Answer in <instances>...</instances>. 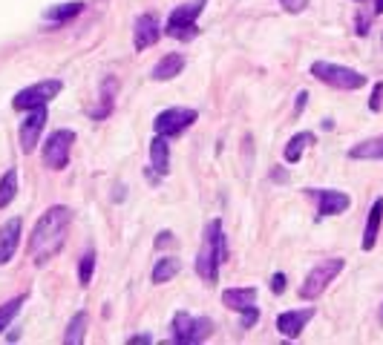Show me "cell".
<instances>
[{
  "instance_id": "6da1fadb",
  "label": "cell",
  "mask_w": 383,
  "mask_h": 345,
  "mask_svg": "<svg viewBox=\"0 0 383 345\" xmlns=\"http://www.w3.org/2000/svg\"><path fill=\"white\" fill-rule=\"evenodd\" d=\"M69 222H72V210L67 204H52L46 213L37 219L32 236H29V256L35 265H46L61 254Z\"/></svg>"
},
{
  "instance_id": "7a4b0ae2",
  "label": "cell",
  "mask_w": 383,
  "mask_h": 345,
  "mask_svg": "<svg viewBox=\"0 0 383 345\" xmlns=\"http://www.w3.org/2000/svg\"><path fill=\"white\" fill-rule=\"evenodd\" d=\"M222 262H228V242H225V233H222V222L210 219L207 227H205V236H202V247L196 254L199 279H205V285H216Z\"/></svg>"
},
{
  "instance_id": "3957f363",
  "label": "cell",
  "mask_w": 383,
  "mask_h": 345,
  "mask_svg": "<svg viewBox=\"0 0 383 345\" xmlns=\"http://www.w3.org/2000/svg\"><path fill=\"white\" fill-rule=\"evenodd\" d=\"M312 75L317 81L334 87V89H360V87H366V75H363V72L340 67V64H329V61H314L312 64Z\"/></svg>"
},
{
  "instance_id": "277c9868",
  "label": "cell",
  "mask_w": 383,
  "mask_h": 345,
  "mask_svg": "<svg viewBox=\"0 0 383 345\" xmlns=\"http://www.w3.org/2000/svg\"><path fill=\"white\" fill-rule=\"evenodd\" d=\"M202 9H205V0H190V3L176 6L173 12H170V17H167V29L164 32L170 37H176V41H190V37H196V32H199L196 21H199Z\"/></svg>"
},
{
  "instance_id": "5b68a950",
  "label": "cell",
  "mask_w": 383,
  "mask_h": 345,
  "mask_svg": "<svg viewBox=\"0 0 383 345\" xmlns=\"http://www.w3.org/2000/svg\"><path fill=\"white\" fill-rule=\"evenodd\" d=\"M343 265H346V259H325L320 265H314L309 276H305L303 288H300V297L303 299H317L325 288H329V282L337 279V274L343 271Z\"/></svg>"
},
{
  "instance_id": "8992f818",
  "label": "cell",
  "mask_w": 383,
  "mask_h": 345,
  "mask_svg": "<svg viewBox=\"0 0 383 345\" xmlns=\"http://www.w3.org/2000/svg\"><path fill=\"white\" fill-rule=\"evenodd\" d=\"M170 331H173V342H185V345H194V342H202L214 334V322L207 317H190L185 311H179L173 317V325H170Z\"/></svg>"
},
{
  "instance_id": "52a82bcc",
  "label": "cell",
  "mask_w": 383,
  "mask_h": 345,
  "mask_svg": "<svg viewBox=\"0 0 383 345\" xmlns=\"http://www.w3.org/2000/svg\"><path fill=\"white\" fill-rule=\"evenodd\" d=\"M196 118H199L196 109H190V107H170V109H162L156 115L153 130H156V136L173 139V136H182L190 124H196Z\"/></svg>"
},
{
  "instance_id": "ba28073f",
  "label": "cell",
  "mask_w": 383,
  "mask_h": 345,
  "mask_svg": "<svg viewBox=\"0 0 383 345\" xmlns=\"http://www.w3.org/2000/svg\"><path fill=\"white\" fill-rule=\"evenodd\" d=\"M64 89V84L58 78H44V81H37L26 89H21L15 95V109H35V107H46L55 95H58Z\"/></svg>"
},
{
  "instance_id": "9c48e42d",
  "label": "cell",
  "mask_w": 383,
  "mask_h": 345,
  "mask_svg": "<svg viewBox=\"0 0 383 345\" xmlns=\"http://www.w3.org/2000/svg\"><path fill=\"white\" fill-rule=\"evenodd\" d=\"M75 144L72 130H55L52 136L44 141V164L49 170H64L69 164V150Z\"/></svg>"
},
{
  "instance_id": "30bf717a",
  "label": "cell",
  "mask_w": 383,
  "mask_h": 345,
  "mask_svg": "<svg viewBox=\"0 0 383 345\" xmlns=\"http://www.w3.org/2000/svg\"><path fill=\"white\" fill-rule=\"evenodd\" d=\"M44 124H46V107H35L26 118L21 121V130H17V136H21V150L24 152H32L41 141V132H44Z\"/></svg>"
},
{
  "instance_id": "8fae6325",
  "label": "cell",
  "mask_w": 383,
  "mask_h": 345,
  "mask_svg": "<svg viewBox=\"0 0 383 345\" xmlns=\"http://www.w3.org/2000/svg\"><path fill=\"white\" fill-rule=\"evenodd\" d=\"M159 35H162V26L153 12H144L136 17V26H133V44H136V49H150L153 44H159Z\"/></svg>"
},
{
  "instance_id": "7c38bea8",
  "label": "cell",
  "mask_w": 383,
  "mask_h": 345,
  "mask_svg": "<svg viewBox=\"0 0 383 345\" xmlns=\"http://www.w3.org/2000/svg\"><path fill=\"white\" fill-rule=\"evenodd\" d=\"M21 233H24V219L21 216H12L3 227H0V267L12 262L17 245H21Z\"/></svg>"
},
{
  "instance_id": "4fadbf2b",
  "label": "cell",
  "mask_w": 383,
  "mask_h": 345,
  "mask_svg": "<svg viewBox=\"0 0 383 345\" xmlns=\"http://www.w3.org/2000/svg\"><path fill=\"white\" fill-rule=\"evenodd\" d=\"M314 317V308H297V311H282L277 317V331L285 337V339H297L305 325H309V319Z\"/></svg>"
},
{
  "instance_id": "5bb4252c",
  "label": "cell",
  "mask_w": 383,
  "mask_h": 345,
  "mask_svg": "<svg viewBox=\"0 0 383 345\" xmlns=\"http://www.w3.org/2000/svg\"><path fill=\"white\" fill-rule=\"evenodd\" d=\"M349 207H352V199H349V193H343V190H320L317 193V219L337 216Z\"/></svg>"
},
{
  "instance_id": "9a60e30c",
  "label": "cell",
  "mask_w": 383,
  "mask_h": 345,
  "mask_svg": "<svg viewBox=\"0 0 383 345\" xmlns=\"http://www.w3.org/2000/svg\"><path fill=\"white\" fill-rule=\"evenodd\" d=\"M380 222H383V199H375V204L369 207V219H366V230H363V242L360 247L363 251H372L377 233H380Z\"/></svg>"
},
{
  "instance_id": "2e32d148",
  "label": "cell",
  "mask_w": 383,
  "mask_h": 345,
  "mask_svg": "<svg viewBox=\"0 0 383 345\" xmlns=\"http://www.w3.org/2000/svg\"><path fill=\"white\" fill-rule=\"evenodd\" d=\"M254 299H257V288H228V291L222 294V302L237 314L251 308Z\"/></svg>"
},
{
  "instance_id": "e0dca14e",
  "label": "cell",
  "mask_w": 383,
  "mask_h": 345,
  "mask_svg": "<svg viewBox=\"0 0 383 345\" xmlns=\"http://www.w3.org/2000/svg\"><path fill=\"white\" fill-rule=\"evenodd\" d=\"M150 170H156L159 176H167L170 170V144L164 136H156L150 144Z\"/></svg>"
},
{
  "instance_id": "ac0fdd59",
  "label": "cell",
  "mask_w": 383,
  "mask_h": 345,
  "mask_svg": "<svg viewBox=\"0 0 383 345\" xmlns=\"http://www.w3.org/2000/svg\"><path fill=\"white\" fill-rule=\"evenodd\" d=\"M185 69V57L179 55V52H170V55H164L162 57V61L156 64V67H153V78H156V81H170V78H176V75Z\"/></svg>"
},
{
  "instance_id": "d6986e66",
  "label": "cell",
  "mask_w": 383,
  "mask_h": 345,
  "mask_svg": "<svg viewBox=\"0 0 383 345\" xmlns=\"http://www.w3.org/2000/svg\"><path fill=\"white\" fill-rule=\"evenodd\" d=\"M349 159L355 161H377L383 159V136H375V139H366L349 150Z\"/></svg>"
},
{
  "instance_id": "ffe728a7",
  "label": "cell",
  "mask_w": 383,
  "mask_h": 345,
  "mask_svg": "<svg viewBox=\"0 0 383 345\" xmlns=\"http://www.w3.org/2000/svg\"><path fill=\"white\" fill-rule=\"evenodd\" d=\"M314 144V136L312 132H297V136L285 144V150H282V159L289 161V164H297L300 159H303V152H305V147H312Z\"/></svg>"
},
{
  "instance_id": "44dd1931",
  "label": "cell",
  "mask_w": 383,
  "mask_h": 345,
  "mask_svg": "<svg viewBox=\"0 0 383 345\" xmlns=\"http://www.w3.org/2000/svg\"><path fill=\"white\" fill-rule=\"evenodd\" d=\"M179 274V259H173V256H164V259H159L156 265H153V274H150V279H153V285H164V282H170Z\"/></svg>"
},
{
  "instance_id": "7402d4cb",
  "label": "cell",
  "mask_w": 383,
  "mask_h": 345,
  "mask_svg": "<svg viewBox=\"0 0 383 345\" xmlns=\"http://www.w3.org/2000/svg\"><path fill=\"white\" fill-rule=\"evenodd\" d=\"M81 9H84V3L81 0H75V3H61V6H49L46 12H44V17L49 24H64V21H69V17H75V15H81Z\"/></svg>"
},
{
  "instance_id": "603a6c76",
  "label": "cell",
  "mask_w": 383,
  "mask_h": 345,
  "mask_svg": "<svg viewBox=\"0 0 383 345\" xmlns=\"http://www.w3.org/2000/svg\"><path fill=\"white\" fill-rule=\"evenodd\" d=\"M116 89H119V81L116 78H107L104 84H101V109H92L90 112V118H107V112L112 109V98H116Z\"/></svg>"
},
{
  "instance_id": "cb8c5ba5",
  "label": "cell",
  "mask_w": 383,
  "mask_h": 345,
  "mask_svg": "<svg viewBox=\"0 0 383 345\" xmlns=\"http://www.w3.org/2000/svg\"><path fill=\"white\" fill-rule=\"evenodd\" d=\"M84 328H87V311H78L64 331V342L67 345H81L84 342Z\"/></svg>"
},
{
  "instance_id": "d4e9b609",
  "label": "cell",
  "mask_w": 383,
  "mask_h": 345,
  "mask_svg": "<svg viewBox=\"0 0 383 345\" xmlns=\"http://www.w3.org/2000/svg\"><path fill=\"white\" fill-rule=\"evenodd\" d=\"M17 196V170H6L0 179V210L9 207Z\"/></svg>"
},
{
  "instance_id": "484cf974",
  "label": "cell",
  "mask_w": 383,
  "mask_h": 345,
  "mask_svg": "<svg viewBox=\"0 0 383 345\" xmlns=\"http://www.w3.org/2000/svg\"><path fill=\"white\" fill-rule=\"evenodd\" d=\"M92 276H95V247H87L81 254V262H78V282L90 285Z\"/></svg>"
},
{
  "instance_id": "4316f807",
  "label": "cell",
  "mask_w": 383,
  "mask_h": 345,
  "mask_svg": "<svg viewBox=\"0 0 383 345\" xmlns=\"http://www.w3.org/2000/svg\"><path fill=\"white\" fill-rule=\"evenodd\" d=\"M21 308H24V297H15L6 305H0V334L9 328V322L17 317V311H21Z\"/></svg>"
},
{
  "instance_id": "83f0119b",
  "label": "cell",
  "mask_w": 383,
  "mask_h": 345,
  "mask_svg": "<svg viewBox=\"0 0 383 345\" xmlns=\"http://www.w3.org/2000/svg\"><path fill=\"white\" fill-rule=\"evenodd\" d=\"M369 109H372V112H380V109H383V81H377V84H375V89H372Z\"/></svg>"
},
{
  "instance_id": "f1b7e54d",
  "label": "cell",
  "mask_w": 383,
  "mask_h": 345,
  "mask_svg": "<svg viewBox=\"0 0 383 345\" xmlns=\"http://www.w3.org/2000/svg\"><path fill=\"white\" fill-rule=\"evenodd\" d=\"M280 3H282V9H285V12L300 15L305 6H309V0H280Z\"/></svg>"
},
{
  "instance_id": "f546056e",
  "label": "cell",
  "mask_w": 383,
  "mask_h": 345,
  "mask_svg": "<svg viewBox=\"0 0 383 345\" xmlns=\"http://www.w3.org/2000/svg\"><path fill=\"white\" fill-rule=\"evenodd\" d=\"M257 319H259V311L254 308V305H251V308H248V311H242V328H251V325H257Z\"/></svg>"
},
{
  "instance_id": "4dcf8cb0",
  "label": "cell",
  "mask_w": 383,
  "mask_h": 345,
  "mask_svg": "<svg viewBox=\"0 0 383 345\" xmlns=\"http://www.w3.org/2000/svg\"><path fill=\"white\" fill-rule=\"evenodd\" d=\"M271 291L274 294H282L285 291V274H274L271 276Z\"/></svg>"
},
{
  "instance_id": "1f68e13d",
  "label": "cell",
  "mask_w": 383,
  "mask_h": 345,
  "mask_svg": "<svg viewBox=\"0 0 383 345\" xmlns=\"http://www.w3.org/2000/svg\"><path fill=\"white\" fill-rule=\"evenodd\" d=\"M167 245H173V233H170V230H162L156 236V247H167Z\"/></svg>"
},
{
  "instance_id": "d6a6232c",
  "label": "cell",
  "mask_w": 383,
  "mask_h": 345,
  "mask_svg": "<svg viewBox=\"0 0 383 345\" xmlns=\"http://www.w3.org/2000/svg\"><path fill=\"white\" fill-rule=\"evenodd\" d=\"M357 35H369V17L366 15L357 17Z\"/></svg>"
},
{
  "instance_id": "836d02e7",
  "label": "cell",
  "mask_w": 383,
  "mask_h": 345,
  "mask_svg": "<svg viewBox=\"0 0 383 345\" xmlns=\"http://www.w3.org/2000/svg\"><path fill=\"white\" fill-rule=\"evenodd\" d=\"M305 101H309V92H305V89H303V92H297V104H294V112H297V115L303 112V107H305Z\"/></svg>"
},
{
  "instance_id": "e575fe53",
  "label": "cell",
  "mask_w": 383,
  "mask_h": 345,
  "mask_svg": "<svg viewBox=\"0 0 383 345\" xmlns=\"http://www.w3.org/2000/svg\"><path fill=\"white\" fill-rule=\"evenodd\" d=\"M271 179H274V182H280V184H285V182H289V176H285V170H282V167H274Z\"/></svg>"
},
{
  "instance_id": "d590c367",
  "label": "cell",
  "mask_w": 383,
  "mask_h": 345,
  "mask_svg": "<svg viewBox=\"0 0 383 345\" xmlns=\"http://www.w3.org/2000/svg\"><path fill=\"white\" fill-rule=\"evenodd\" d=\"M147 342H153V337H150V334H139V337H130V345H147Z\"/></svg>"
},
{
  "instance_id": "8d00e7d4",
  "label": "cell",
  "mask_w": 383,
  "mask_h": 345,
  "mask_svg": "<svg viewBox=\"0 0 383 345\" xmlns=\"http://www.w3.org/2000/svg\"><path fill=\"white\" fill-rule=\"evenodd\" d=\"M375 15H383V0H375V9H372Z\"/></svg>"
},
{
  "instance_id": "74e56055",
  "label": "cell",
  "mask_w": 383,
  "mask_h": 345,
  "mask_svg": "<svg viewBox=\"0 0 383 345\" xmlns=\"http://www.w3.org/2000/svg\"><path fill=\"white\" fill-rule=\"evenodd\" d=\"M380 322H383V305H380Z\"/></svg>"
},
{
  "instance_id": "f35d334b",
  "label": "cell",
  "mask_w": 383,
  "mask_h": 345,
  "mask_svg": "<svg viewBox=\"0 0 383 345\" xmlns=\"http://www.w3.org/2000/svg\"><path fill=\"white\" fill-rule=\"evenodd\" d=\"M355 3H366V0H355Z\"/></svg>"
}]
</instances>
